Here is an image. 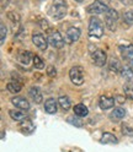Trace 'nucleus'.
Returning <instances> with one entry per match:
<instances>
[{
    "label": "nucleus",
    "mask_w": 133,
    "mask_h": 152,
    "mask_svg": "<svg viewBox=\"0 0 133 152\" xmlns=\"http://www.w3.org/2000/svg\"><path fill=\"white\" fill-rule=\"evenodd\" d=\"M66 10H68V4L65 0H53L50 9V15L55 20H61L66 15Z\"/></svg>",
    "instance_id": "f257e3e1"
},
{
    "label": "nucleus",
    "mask_w": 133,
    "mask_h": 152,
    "mask_svg": "<svg viewBox=\"0 0 133 152\" xmlns=\"http://www.w3.org/2000/svg\"><path fill=\"white\" fill-rule=\"evenodd\" d=\"M89 36L92 38H101L103 36V25L98 17H91L89 21Z\"/></svg>",
    "instance_id": "f03ea898"
},
{
    "label": "nucleus",
    "mask_w": 133,
    "mask_h": 152,
    "mask_svg": "<svg viewBox=\"0 0 133 152\" xmlns=\"http://www.w3.org/2000/svg\"><path fill=\"white\" fill-rule=\"evenodd\" d=\"M109 10V0H95L94 3L86 6V11L89 14H106Z\"/></svg>",
    "instance_id": "7ed1b4c3"
},
{
    "label": "nucleus",
    "mask_w": 133,
    "mask_h": 152,
    "mask_svg": "<svg viewBox=\"0 0 133 152\" xmlns=\"http://www.w3.org/2000/svg\"><path fill=\"white\" fill-rule=\"evenodd\" d=\"M69 77L72 80V82L77 86H80V85L84 83L85 76H84V70L81 66H73L69 71Z\"/></svg>",
    "instance_id": "20e7f679"
},
{
    "label": "nucleus",
    "mask_w": 133,
    "mask_h": 152,
    "mask_svg": "<svg viewBox=\"0 0 133 152\" xmlns=\"http://www.w3.org/2000/svg\"><path fill=\"white\" fill-rule=\"evenodd\" d=\"M117 20H118V12L115 9H109L105 14V25L109 30L115 31L116 30V25H117Z\"/></svg>",
    "instance_id": "39448f33"
},
{
    "label": "nucleus",
    "mask_w": 133,
    "mask_h": 152,
    "mask_svg": "<svg viewBox=\"0 0 133 152\" xmlns=\"http://www.w3.org/2000/svg\"><path fill=\"white\" fill-rule=\"evenodd\" d=\"M47 39H48V43L53 47V48H57V49H61L64 47V39L63 37L61 36V33L58 31H52L48 37H47Z\"/></svg>",
    "instance_id": "423d86ee"
},
{
    "label": "nucleus",
    "mask_w": 133,
    "mask_h": 152,
    "mask_svg": "<svg viewBox=\"0 0 133 152\" xmlns=\"http://www.w3.org/2000/svg\"><path fill=\"white\" fill-rule=\"evenodd\" d=\"M92 63L98 66H103L107 63V54L103 52L102 49H96L91 54Z\"/></svg>",
    "instance_id": "0eeeda50"
},
{
    "label": "nucleus",
    "mask_w": 133,
    "mask_h": 152,
    "mask_svg": "<svg viewBox=\"0 0 133 152\" xmlns=\"http://www.w3.org/2000/svg\"><path fill=\"white\" fill-rule=\"evenodd\" d=\"M120 52H121L123 60L128 65H133V45H131V44L120 45Z\"/></svg>",
    "instance_id": "6e6552de"
},
{
    "label": "nucleus",
    "mask_w": 133,
    "mask_h": 152,
    "mask_svg": "<svg viewBox=\"0 0 133 152\" xmlns=\"http://www.w3.org/2000/svg\"><path fill=\"white\" fill-rule=\"evenodd\" d=\"M80 34H81V31L78 27H70L65 33V42L68 44H73L80 38Z\"/></svg>",
    "instance_id": "1a4fd4ad"
},
{
    "label": "nucleus",
    "mask_w": 133,
    "mask_h": 152,
    "mask_svg": "<svg viewBox=\"0 0 133 152\" xmlns=\"http://www.w3.org/2000/svg\"><path fill=\"white\" fill-rule=\"evenodd\" d=\"M32 42L41 50H46L47 47H48V39H46L44 36L41 33H35L32 36Z\"/></svg>",
    "instance_id": "9d476101"
},
{
    "label": "nucleus",
    "mask_w": 133,
    "mask_h": 152,
    "mask_svg": "<svg viewBox=\"0 0 133 152\" xmlns=\"http://www.w3.org/2000/svg\"><path fill=\"white\" fill-rule=\"evenodd\" d=\"M11 103L16 108L21 109L24 112H27L28 109H30V103H28V101L26 98H24V97H20V96L14 97V98H11Z\"/></svg>",
    "instance_id": "9b49d317"
},
{
    "label": "nucleus",
    "mask_w": 133,
    "mask_h": 152,
    "mask_svg": "<svg viewBox=\"0 0 133 152\" xmlns=\"http://www.w3.org/2000/svg\"><path fill=\"white\" fill-rule=\"evenodd\" d=\"M18 128L21 129V131L24 134H31V132L35 130V124L30 120V119H24L20 121V124H18Z\"/></svg>",
    "instance_id": "f8f14e48"
},
{
    "label": "nucleus",
    "mask_w": 133,
    "mask_h": 152,
    "mask_svg": "<svg viewBox=\"0 0 133 152\" xmlns=\"http://www.w3.org/2000/svg\"><path fill=\"white\" fill-rule=\"evenodd\" d=\"M99 106L102 110H107L110 108H112L115 106V99L111 98V97H106V96H102L99 101Z\"/></svg>",
    "instance_id": "ddd939ff"
},
{
    "label": "nucleus",
    "mask_w": 133,
    "mask_h": 152,
    "mask_svg": "<svg viewBox=\"0 0 133 152\" xmlns=\"http://www.w3.org/2000/svg\"><path fill=\"white\" fill-rule=\"evenodd\" d=\"M44 110L48 114H54L58 110V103L54 98H48L44 103Z\"/></svg>",
    "instance_id": "4468645a"
},
{
    "label": "nucleus",
    "mask_w": 133,
    "mask_h": 152,
    "mask_svg": "<svg viewBox=\"0 0 133 152\" xmlns=\"http://www.w3.org/2000/svg\"><path fill=\"white\" fill-rule=\"evenodd\" d=\"M28 94H30V97L32 98V101L36 103V104H40L42 102V92L38 87H31L30 91H28Z\"/></svg>",
    "instance_id": "2eb2a0df"
},
{
    "label": "nucleus",
    "mask_w": 133,
    "mask_h": 152,
    "mask_svg": "<svg viewBox=\"0 0 133 152\" xmlns=\"http://www.w3.org/2000/svg\"><path fill=\"white\" fill-rule=\"evenodd\" d=\"M100 142L101 144H105V145H115L118 142V139L111 134V132H105V134L102 135V137L100 139Z\"/></svg>",
    "instance_id": "dca6fc26"
},
{
    "label": "nucleus",
    "mask_w": 133,
    "mask_h": 152,
    "mask_svg": "<svg viewBox=\"0 0 133 152\" xmlns=\"http://www.w3.org/2000/svg\"><path fill=\"white\" fill-rule=\"evenodd\" d=\"M125 115H126L125 108L118 107V108H115V109L111 112L110 118H111V120H113V121H118V120H121V119L125 118Z\"/></svg>",
    "instance_id": "f3484780"
},
{
    "label": "nucleus",
    "mask_w": 133,
    "mask_h": 152,
    "mask_svg": "<svg viewBox=\"0 0 133 152\" xmlns=\"http://www.w3.org/2000/svg\"><path fill=\"white\" fill-rule=\"evenodd\" d=\"M73 110H74V114H75V115H77V117H80V118L86 117L88 114H89V109H88V107L85 106V104H81V103L77 104V106L73 108Z\"/></svg>",
    "instance_id": "a211bd4d"
},
{
    "label": "nucleus",
    "mask_w": 133,
    "mask_h": 152,
    "mask_svg": "<svg viewBox=\"0 0 133 152\" xmlns=\"http://www.w3.org/2000/svg\"><path fill=\"white\" fill-rule=\"evenodd\" d=\"M9 115H10L14 120H16V121H21V120H24L26 117H25V114H24V110H21V109H18V110H16V109H11L10 112H9Z\"/></svg>",
    "instance_id": "6ab92c4d"
},
{
    "label": "nucleus",
    "mask_w": 133,
    "mask_h": 152,
    "mask_svg": "<svg viewBox=\"0 0 133 152\" xmlns=\"http://www.w3.org/2000/svg\"><path fill=\"white\" fill-rule=\"evenodd\" d=\"M120 72H121V76L126 81H131L133 79V70L131 68H128V66H126V68H122Z\"/></svg>",
    "instance_id": "aec40b11"
},
{
    "label": "nucleus",
    "mask_w": 133,
    "mask_h": 152,
    "mask_svg": "<svg viewBox=\"0 0 133 152\" xmlns=\"http://www.w3.org/2000/svg\"><path fill=\"white\" fill-rule=\"evenodd\" d=\"M58 103H59V106H61L64 110H68V109L72 107V102H70V99L66 97V96H61L59 99H58Z\"/></svg>",
    "instance_id": "412c9836"
},
{
    "label": "nucleus",
    "mask_w": 133,
    "mask_h": 152,
    "mask_svg": "<svg viewBox=\"0 0 133 152\" xmlns=\"http://www.w3.org/2000/svg\"><path fill=\"white\" fill-rule=\"evenodd\" d=\"M6 88L9 92H11V93H18L21 91L22 86H21V83H17V82H9L6 85Z\"/></svg>",
    "instance_id": "4be33fe9"
},
{
    "label": "nucleus",
    "mask_w": 133,
    "mask_h": 152,
    "mask_svg": "<svg viewBox=\"0 0 133 152\" xmlns=\"http://www.w3.org/2000/svg\"><path fill=\"white\" fill-rule=\"evenodd\" d=\"M18 60H20L21 64L27 65L31 61V53L30 52H22L20 55H18Z\"/></svg>",
    "instance_id": "5701e85b"
},
{
    "label": "nucleus",
    "mask_w": 133,
    "mask_h": 152,
    "mask_svg": "<svg viewBox=\"0 0 133 152\" xmlns=\"http://www.w3.org/2000/svg\"><path fill=\"white\" fill-rule=\"evenodd\" d=\"M123 92H125V96L128 99H133V86L131 83H126L123 86Z\"/></svg>",
    "instance_id": "b1692460"
},
{
    "label": "nucleus",
    "mask_w": 133,
    "mask_h": 152,
    "mask_svg": "<svg viewBox=\"0 0 133 152\" xmlns=\"http://www.w3.org/2000/svg\"><path fill=\"white\" fill-rule=\"evenodd\" d=\"M110 69H111V71H113V72H118V71H121V64H120V61L116 59V58H113L112 60H111V63H110Z\"/></svg>",
    "instance_id": "393cba45"
},
{
    "label": "nucleus",
    "mask_w": 133,
    "mask_h": 152,
    "mask_svg": "<svg viewBox=\"0 0 133 152\" xmlns=\"http://www.w3.org/2000/svg\"><path fill=\"white\" fill-rule=\"evenodd\" d=\"M32 60H33V65H35L36 69H43L44 68V61L40 58L38 55H35L32 58Z\"/></svg>",
    "instance_id": "a878e982"
},
{
    "label": "nucleus",
    "mask_w": 133,
    "mask_h": 152,
    "mask_svg": "<svg viewBox=\"0 0 133 152\" xmlns=\"http://www.w3.org/2000/svg\"><path fill=\"white\" fill-rule=\"evenodd\" d=\"M123 21H125L127 25L132 26L133 25V11H126L123 14Z\"/></svg>",
    "instance_id": "bb28decb"
},
{
    "label": "nucleus",
    "mask_w": 133,
    "mask_h": 152,
    "mask_svg": "<svg viewBox=\"0 0 133 152\" xmlns=\"http://www.w3.org/2000/svg\"><path fill=\"white\" fill-rule=\"evenodd\" d=\"M7 28H6V26L4 25V23H1V27H0V43H4L5 42V39H6V33H7Z\"/></svg>",
    "instance_id": "cd10ccee"
},
{
    "label": "nucleus",
    "mask_w": 133,
    "mask_h": 152,
    "mask_svg": "<svg viewBox=\"0 0 133 152\" xmlns=\"http://www.w3.org/2000/svg\"><path fill=\"white\" fill-rule=\"evenodd\" d=\"M122 134L127 135V136H132L133 135V129L131 126H128L127 124H123L122 125Z\"/></svg>",
    "instance_id": "c85d7f7f"
},
{
    "label": "nucleus",
    "mask_w": 133,
    "mask_h": 152,
    "mask_svg": "<svg viewBox=\"0 0 133 152\" xmlns=\"http://www.w3.org/2000/svg\"><path fill=\"white\" fill-rule=\"evenodd\" d=\"M7 17L10 18V20L13 22H17V21H20V15L14 12V11H10V12H7Z\"/></svg>",
    "instance_id": "c756f323"
},
{
    "label": "nucleus",
    "mask_w": 133,
    "mask_h": 152,
    "mask_svg": "<svg viewBox=\"0 0 133 152\" xmlns=\"http://www.w3.org/2000/svg\"><path fill=\"white\" fill-rule=\"evenodd\" d=\"M47 75L50 76V77H55V75H57V70L54 69V66H48L47 68Z\"/></svg>",
    "instance_id": "7c9ffc66"
},
{
    "label": "nucleus",
    "mask_w": 133,
    "mask_h": 152,
    "mask_svg": "<svg viewBox=\"0 0 133 152\" xmlns=\"http://www.w3.org/2000/svg\"><path fill=\"white\" fill-rule=\"evenodd\" d=\"M68 123H70V124H73V125H75V126H78V128H81V126H83V123H81L80 120H78V119H73L72 117L68 118Z\"/></svg>",
    "instance_id": "2f4dec72"
},
{
    "label": "nucleus",
    "mask_w": 133,
    "mask_h": 152,
    "mask_svg": "<svg viewBox=\"0 0 133 152\" xmlns=\"http://www.w3.org/2000/svg\"><path fill=\"white\" fill-rule=\"evenodd\" d=\"M125 97L123 96H116V98H115V102H117V103H120V104H122V103H125Z\"/></svg>",
    "instance_id": "473e14b6"
},
{
    "label": "nucleus",
    "mask_w": 133,
    "mask_h": 152,
    "mask_svg": "<svg viewBox=\"0 0 133 152\" xmlns=\"http://www.w3.org/2000/svg\"><path fill=\"white\" fill-rule=\"evenodd\" d=\"M77 1H79V3H80V1H83V0H77Z\"/></svg>",
    "instance_id": "72a5a7b5"
}]
</instances>
